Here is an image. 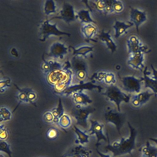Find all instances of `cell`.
Returning a JSON list of instances; mask_svg holds the SVG:
<instances>
[{"instance_id": "cell-40", "label": "cell", "mask_w": 157, "mask_h": 157, "mask_svg": "<svg viewBox=\"0 0 157 157\" xmlns=\"http://www.w3.org/2000/svg\"><path fill=\"white\" fill-rule=\"evenodd\" d=\"M144 157L143 156H142V157Z\"/></svg>"}, {"instance_id": "cell-23", "label": "cell", "mask_w": 157, "mask_h": 157, "mask_svg": "<svg viewBox=\"0 0 157 157\" xmlns=\"http://www.w3.org/2000/svg\"><path fill=\"white\" fill-rule=\"evenodd\" d=\"M13 117L12 111L9 107L3 105L0 106V123L9 121L12 119Z\"/></svg>"}, {"instance_id": "cell-36", "label": "cell", "mask_w": 157, "mask_h": 157, "mask_svg": "<svg viewBox=\"0 0 157 157\" xmlns=\"http://www.w3.org/2000/svg\"><path fill=\"white\" fill-rule=\"evenodd\" d=\"M7 133L4 124H0V139H4L7 136Z\"/></svg>"}, {"instance_id": "cell-12", "label": "cell", "mask_w": 157, "mask_h": 157, "mask_svg": "<svg viewBox=\"0 0 157 157\" xmlns=\"http://www.w3.org/2000/svg\"><path fill=\"white\" fill-rule=\"evenodd\" d=\"M128 52L131 54L140 52L143 53H148L150 51L146 46L142 45L139 40L135 36L129 37L127 41Z\"/></svg>"}, {"instance_id": "cell-32", "label": "cell", "mask_w": 157, "mask_h": 157, "mask_svg": "<svg viewBox=\"0 0 157 157\" xmlns=\"http://www.w3.org/2000/svg\"><path fill=\"white\" fill-rule=\"evenodd\" d=\"M42 117L43 121L47 123L53 124L54 117L51 109L44 112L42 114Z\"/></svg>"}, {"instance_id": "cell-21", "label": "cell", "mask_w": 157, "mask_h": 157, "mask_svg": "<svg viewBox=\"0 0 157 157\" xmlns=\"http://www.w3.org/2000/svg\"><path fill=\"white\" fill-rule=\"evenodd\" d=\"M140 151L142 156L144 157H157V147L152 145L148 141Z\"/></svg>"}, {"instance_id": "cell-18", "label": "cell", "mask_w": 157, "mask_h": 157, "mask_svg": "<svg viewBox=\"0 0 157 157\" xmlns=\"http://www.w3.org/2000/svg\"><path fill=\"white\" fill-rule=\"evenodd\" d=\"M134 24L131 22H126L116 20L113 26L115 30L114 36L116 38H119L126 30L133 26Z\"/></svg>"}, {"instance_id": "cell-33", "label": "cell", "mask_w": 157, "mask_h": 157, "mask_svg": "<svg viewBox=\"0 0 157 157\" xmlns=\"http://www.w3.org/2000/svg\"><path fill=\"white\" fill-rule=\"evenodd\" d=\"M0 150L7 154L10 157H12V152L10 149L9 145L6 142L2 141L0 142Z\"/></svg>"}, {"instance_id": "cell-27", "label": "cell", "mask_w": 157, "mask_h": 157, "mask_svg": "<svg viewBox=\"0 0 157 157\" xmlns=\"http://www.w3.org/2000/svg\"><path fill=\"white\" fill-rule=\"evenodd\" d=\"M75 132L77 135L79 142L84 144L88 142V136L75 126H74Z\"/></svg>"}, {"instance_id": "cell-28", "label": "cell", "mask_w": 157, "mask_h": 157, "mask_svg": "<svg viewBox=\"0 0 157 157\" xmlns=\"http://www.w3.org/2000/svg\"><path fill=\"white\" fill-rule=\"evenodd\" d=\"M107 0H99L92 1V4L97 11L100 12L104 13L106 6Z\"/></svg>"}, {"instance_id": "cell-3", "label": "cell", "mask_w": 157, "mask_h": 157, "mask_svg": "<svg viewBox=\"0 0 157 157\" xmlns=\"http://www.w3.org/2000/svg\"><path fill=\"white\" fill-rule=\"evenodd\" d=\"M82 58L75 57L71 67L73 73L72 85L82 84L88 81L89 73L88 66Z\"/></svg>"}, {"instance_id": "cell-24", "label": "cell", "mask_w": 157, "mask_h": 157, "mask_svg": "<svg viewBox=\"0 0 157 157\" xmlns=\"http://www.w3.org/2000/svg\"><path fill=\"white\" fill-rule=\"evenodd\" d=\"M80 21L84 24L96 23V22L92 18L89 10H82L78 12L77 15Z\"/></svg>"}, {"instance_id": "cell-25", "label": "cell", "mask_w": 157, "mask_h": 157, "mask_svg": "<svg viewBox=\"0 0 157 157\" xmlns=\"http://www.w3.org/2000/svg\"><path fill=\"white\" fill-rule=\"evenodd\" d=\"M63 14L64 18L68 21H73L77 18L73 7L69 4H67L65 6Z\"/></svg>"}, {"instance_id": "cell-13", "label": "cell", "mask_w": 157, "mask_h": 157, "mask_svg": "<svg viewBox=\"0 0 157 157\" xmlns=\"http://www.w3.org/2000/svg\"><path fill=\"white\" fill-rule=\"evenodd\" d=\"M154 94V93L146 90L131 97L130 101L134 106L139 107L146 103Z\"/></svg>"}, {"instance_id": "cell-16", "label": "cell", "mask_w": 157, "mask_h": 157, "mask_svg": "<svg viewBox=\"0 0 157 157\" xmlns=\"http://www.w3.org/2000/svg\"><path fill=\"white\" fill-rule=\"evenodd\" d=\"M91 126L88 130L90 134H95L98 141L102 139L106 140V138L103 132L104 125L96 120H90Z\"/></svg>"}, {"instance_id": "cell-9", "label": "cell", "mask_w": 157, "mask_h": 157, "mask_svg": "<svg viewBox=\"0 0 157 157\" xmlns=\"http://www.w3.org/2000/svg\"><path fill=\"white\" fill-rule=\"evenodd\" d=\"M152 74L151 76V72L147 71V67H145L143 71V76L142 77L144 82L145 88H149L153 93L157 94V70L151 64Z\"/></svg>"}, {"instance_id": "cell-4", "label": "cell", "mask_w": 157, "mask_h": 157, "mask_svg": "<svg viewBox=\"0 0 157 157\" xmlns=\"http://www.w3.org/2000/svg\"><path fill=\"white\" fill-rule=\"evenodd\" d=\"M128 124L130 131L129 136L127 138H122L119 143L115 142L113 145L114 147L118 148V152L120 154H131L135 148L137 132L129 122Z\"/></svg>"}, {"instance_id": "cell-39", "label": "cell", "mask_w": 157, "mask_h": 157, "mask_svg": "<svg viewBox=\"0 0 157 157\" xmlns=\"http://www.w3.org/2000/svg\"><path fill=\"white\" fill-rule=\"evenodd\" d=\"M66 157H73V156H72L69 155Z\"/></svg>"}, {"instance_id": "cell-34", "label": "cell", "mask_w": 157, "mask_h": 157, "mask_svg": "<svg viewBox=\"0 0 157 157\" xmlns=\"http://www.w3.org/2000/svg\"><path fill=\"white\" fill-rule=\"evenodd\" d=\"M58 135V131L57 130L54 128H49L47 132V136L49 138H53Z\"/></svg>"}, {"instance_id": "cell-17", "label": "cell", "mask_w": 157, "mask_h": 157, "mask_svg": "<svg viewBox=\"0 0 157 157\" xmlns=\"http://www.w3.org/2000/svg\"><path fill=\"white\" fill-rule=\"evenodd\" d=\"M110 33V30L105 32L104 30H103L99 38L101 41L113 53L116 50L117 46L112 39Z\"/></svg>"}, {"instance_id": "cell-8", "label": "cell", "mask_w": 157, "mask_h": 157, "mask_svg": "<svg viewBox=\"0 0 157 157\" xmlns=\"http://www.w3.org/2000/svg\"><path fill=\"white\" fill-rule=\"evenodd\" d=\"M103 117L106 122L113 124L120 130L125 121L126 115L125 113L108 107L104 112Z\"/></svg>"}, {"instance_id": "cell-2", "label": "cell", "mask_w": 157, "mask_h": 157, "mask_svg": "<svg viewBox=\"0 0 157 157\" xmlns=\"http://www.w3.org/2000/svg\"><path fill=\"white\" fill-rule=\"evenodd\" d=\"M104 87L102 90L103 95L108 101L115 104L118 111L121 112V104L123 102H129L131 96L124 92L116 85Z\"/></svg>"}, {"instance_id": "cell-35", "label": "cell", "mask_w": 157, "mask_h": 157, "mask_svg": "<svg viewBox=\"0 0 157 157\" xmlns=\"http://www.w3.org/2000/svg\"><path fill=\"white\" fill-rule=\"evenodd\" d=\"M112 0H107V4L104 13L105 14H109L113 13L112 7Z\"/></svg>"}, {"instance_id": "cell-20", "label": "cell", "mask_w": 157, "mask_h": 157, "mask_svg": "<svg viewBox=\"0 0 157 157\" xmlns=\"http://www.w3.org/2000/svg\"><path fill=\"white\" fill-rule=\"evenodd\" d=\"M94 46L89 45H82L77 48L72 47L73 54L75 57L82 58H85L89 53L93 50Z\"/></svg>"}, {"instance_id": "cell-22", "label": "cell", "mask_w": 157, "mask_h": 157, "mask_svg": "<svg viewBox=\"0 0 157 157\" xmlns=\"http://www.w3.org/2000/svg\"><path fill=\"white\" fill-rule=\"evenodd\" d=\"M72 117L64 110L60 116L58 124L64 128H69L73 123Z\"/></svg>"}, {"instance_id": "cell-38", "label": "cell", "mask_w": 157, "mask_h": 157, "mask_svg": "<svg viewBox=\"0 0 157 157\" xmlns=\"http://www.w3.org/2000/svg\"><path fill=\"white\" fill-rule=\"evenodd\" d=\"M149 140L153 142L157 145V138H150Z\"/></svg>"}, {"instance_id": "cell-26", "label": "cell", "mask_w": 157, "mask_h": 157, "mask_svg": "<svg viewBox=\"0 0 157 157\" xmlns=\"http://www.w3.org/2000/svg\"><path fill=\"white\" fill-rule=\"evenodd\" d=\"M16 98L18 102L22 104H29L27 95V88H22L17 92Z\"/></svg>"}, {"instance_id": "cell-31", "label": "cell", "mask_w": 157, "mask_h": 157, "mask_svg": "<svg viewBox=\"0 0 157 157\" xmlns=\"http://www.w3.org/2000/svg\"><path fill=\"white\" fill-rule=\"evenodd\" d=\"M112 7L113 13H119L124 9V5L120 0H113L112 1Z\"/></svg>"}, {"instance_id": "cell-37", "label": "cell", "mask_w": 157, "mask_h": 157, "mask_svg": "<svg viewBox=\"0 0 157 157\" xmlns=\"http://www.w3.org/2000/svg\"><path fill=\"white\" fill-rule=\"evenodd\" d=\"M96 151L100 157H110L109 155H104L99 151L98 150H96Z\"/></svg>"}, {"instance_id": "cell-29", "label": "cell", "mask_w": 157, "mask_h": 157, "mask_svg": "<svg viewBox=\"0 0 157 157\" xmlns=\"http://www.w3.org/2000/svg\"><path fill=\"white\" fill-rule=\"evenodd\" d=\"M11 85V80L7 77L0 78V93H3L7 90Z\"/></svg>"}, {"instance_id": "cell-5", "label": "cell", "mask_w": 157, "mask_h": 157, "mask_svg": "<svg viewBox=\"0 0 157 157\" xmlns=\"http://www.w3.org/2000/svg\"><path fill=\"white\" fill-rule=\"evenodd\" d=\"M90 81L98 85L107 86L116 85L118 77L114 72L108 71L101 70L96 71L92 75Z\"/></svg>"}, {"instance_id": "cell-7", "label": "cell", "mask_w": 157, "mask_h": 157, "mask_svg": "<svg viewBox=\"0 0 157 157\" xmlns=\"http://www.w3.org/2000/svg\"><path fill=\"white\" fill-rule=\"evenodd\" d=\"M119 80L123 90L130 93L140 92L142 77L138 78L134 75L125 76L120 78Z\"/></svg>"}, {"instance_id": "cell-15", "label": "cell", "mask_w": 157, "mask_h": 157, "mask_svg": "<svg viewBox=\"0 0 157 157\" xmlns=\"http://www.w3.org/2000/svg\"><path fill=\"white\" fill-rule=\"evenodd\" d=\"M144 53L139 52L132 54L127 62L128 64L135 69L143 71L144 66L143 64Z\"/></svg>"}, {"instance_id": "cell-6", "label": "cell", "mask_w": 157, "mask_h": 157, "mask_svg": "<svg viewBox=\"0 0 157 157\" xmlns=\"http://www.w3.org/2000/svg\"><path fill=\"white\" fill-rule=\"evenodd\" d=\"M95 111L94 107L90 105L86 106L75 105L73 116L77 124L86 128L88 126V117Z\"/></svg>"}, {"instance_id": "cell-1", "label": "cell", "mask_w": 157, "mask_h": 157, "mask_svg": "<svg viewBox=\"0 0 157 157\" xmlns=\"http://www.w3.org/2000/svg\"><path fill=\"white\" fill-rule=\"evenodd\" d=\"M44 77L48 85L61 96H63L66 90L72 85L73 73L71 67L52 71Z\"/></svg>"}, {"instance_id": "cell-30", "label": "cell", "mask_w": 157, "mask_h": 157, "mask_svg": "<svg viewBox=\"0 0 157 157\" xmlns=\"http://www.w3.org/2000/svg\"><path fill=\"white\" fill-rule=\"evenodd\" d=\"M27 95L29 104L35 103L38 99V94L37 91L33 89L27 88Z\"/></svg>"}, {"instance_id": "cell-19", "label": "cell", "mask_w": 157, "mask_h": 157, "mask_svg": "<svg viewBox=\"0 0 157 157\" xmlns=\"http://www.w3.org/2000/svg\"><path fill=\"white\" fill-rule=\"evenodd\" d=\"M81 31L87 40L93 39L97 34L96 27L92 23L84 24L81 27Z\"/></svg>"}, {"instance_id": "cell-14", "label": "cell", "mask_w": 157, "mask_h": 157, "mask_svg": "<svg viewBox=\"0 0 157 157\" xmlns=\"http://www.w3.org/2000/svg\"><path fill=\"white\" fill-rule=\"evenodd\" d=\"M130 18L131 22L135 25L136 31L138 33L139 26L147 19L145 12L131 7Z\"/></svg>"}, {"instance_id": "cell-11", "label": "cell", "mask_w": 157, "mask_h": 157, "mask_svg": "<svg viewBox=\"0 0 157 157\" xmlns=\"http://www.w3.org/2000/svg\"><path fill=\"white\" fill-rule=\"evenodd\" d=\"M71 97L75 105L86 106L90 105L92 101L85 90H80L73 93Z\"/></svg>"}, {"instance_id": "cell-10", "label": "cell", "mask_w": 157, "mask_h": 157, "mask_svg": "<svg viewBox=\"0 0 157 157\" xmlns=\"http://www.w3.org/2000/svg\"><path fill=\"white\" fill-rule=\"evenodd\" d=\"M100 85L95 84L91 81H88L82 84L74 85L70 86L65 92L63 96L69 97L73 92L80 90H97L101 92L103 89Z\"/></svg>"}]
</instances>
